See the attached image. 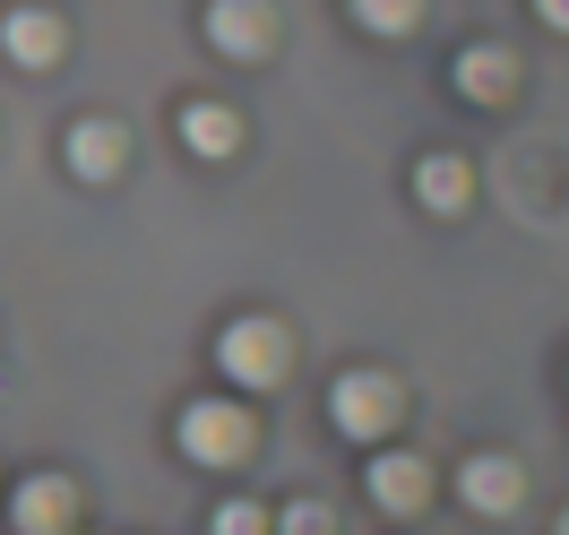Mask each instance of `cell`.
Instances as JSON below:
<instances>
[{"label": "cell", "instance_id": "1", "mask_svg": "<svg viewBox=\"0 0 569 535\" xmlns=\"http://www.w3.org/2000/svg\"><path fill=\"white\" fill-rule=\"evenodd\" d=\"M181 449L199 466H242L259 449V424H250V406H233V397H199L181 415Z\"/></svg>", "mask_w": 569, "mask_h": 535}, {"label": "cell", "instance_id": "2", "mask_svg": "<svg viewBox=\"0 0 569 535\" xmlns=\"http://www.w3.org/2000/svg\"><path fill=\"white\" fill-rule=\"evenodd\" d=\"M284 355H293L284 320H259V311L216 337V363L233 371V389H268V380H284Z\"/></svg>", "mask_w": 569, "mask_h": 535}, {"label": "cell", "instance_id": "3", "mask_svg": "<svg viewBox=\"0 0 569 535\" xmlns=\"http://www.w3.org/2000/svg\"><path fill=\"white\" fill-rule=\"evenodd\" d=\"M328 415H337V432H346V440H380V432L406 415V397H397L389 371H346V380L328 389Z\"/></svg>", "mask_w": 569, "mask_h": 535}, {"label": "cell", "instance_id": "4", "mask_svg": "<svg viewBox=\"0 0 569 535\" xmlns=\"http://www.w3.org/2000/svg\"><path fill=\"white\" fill-rule=\"evenodd\" d=\"M208 43L224 61H268L277 52V9L268 0H208Z\"/></svg>", "mask_w": 569, "mask_h": 535}, {"label": "cell", "instance_id": "5", "mask_svg": "<svg viewBox=\"0 0 569 535\" xmlns=\"http://www.w3.org/2000/svg\"><path fill=\"white\" fill-rule=\"evenodd\" d=\"M458 493H466V509H483V518H509V509L527 501V466L500 458V449H483V458H466Z\"/></svg>", "mask_w": 569, "mask_h": 535}, {"label": "cell", "instance_id": "6", "mask_svg": "<svg viewBox=\"0 0 569 535\" xmlns=\"http://www.w3.org/2000/svg\"><path fill=\"white\" fill-rule=\"evenodd\" d=\"M9 518H18V535H70L78 484H70V475H27L18 501H9Z\"/></svg>", "mask_w": 569, "mask_h": 535}, {"label": "cell", "instance_id": "7", "mask_svg": "<svg viewBox=\"0 0 569 535\" xmlns=\"http://www.w3.org/2000/svg\"><path fill=\"white\" fill-rule=\"evenodd\" d=\"M0 43H9L18 70H52V61L70 52V27H61L52 9H9V18H0Z\"/></svg>", "mask_w": 569, "mask_h": 535}, {"label": "cell", "instance_id": "8", "mask_svg": "<svg viewBox=\"0 0 569 535\" xmlns=\"http://www.w3.org/2000/svg\"><path fill=\"white\" fill-rule=\"evenodd\" d=\"M371 501H380L389 518H415L431 501V466L415 458V449H380V458H371Z\"/></svg>", "mask_w": 569, "mask_h": 535}, {"label": "cell", "instance_id": "9", "mask_svg": "<svg viewBox=\"0 0 569 535\" xmlns=\"http://www.w3.org/2000/svg\"><path fill=\"white\" fill-rule=\"evenodd\" d=\"M458 96L466 105H509V96H518V52H509V43H466L458 52Z\"/></svg>", "mask_w": 569, "mask_h": 535}, {"label": "cell", "instance_id": "10", "mask_svg": "<svg viewBox=\"0 0 569 535\" xmlns=\"http://www.w3.org/2000/svg\"><path fill=\"white\" fill-rule=\"evenodd\" d=\"M121 165H130V130L87 112V121L70 130V174L78 181H121Z\"/></svg>", "mask_w": 569, "mask_h": 535}, {"label": "cell", "instance_id": "11", "mask_svg": "<svg viewBox=\"0 0 569 535\" xmlns=\"http://www.w3.org/2000/svg\"><path fill=\"white\" fill-rule=\"evenodd\" d=\"M415 199H423L431 216H458L466 199H475V174H466V156H423V165H415Z\"/></svg>", "mask_w": 569, "mask_h": 535}, {"label": "cell", "instance_id": "12", "mask_svg": "<svg viewBox=\"0 0 569 535\" xmlns=\"http://www.w3.org/2000/svg\"><path fill=\"white\" fill-rule=\"evenodd\" d=\"M181 139L199 147V156H233V147H242V112L199 96V105H181Z\"/></svg>", "mask_w": 569, "mask_h": 535}, {"label": "cell", "instance_id": "13", "mask_svg": "<svg viewBox=\"0 0 569 535\" xmlns=\"http://www.w3.org/2000/svg\"><path fill=\"white\" fill-rule=\"evenodd\" d=\"M355 18L371 27V36H406V27L423 18V0H355Z\"/></svg>", "mask_w": 569, "mask_h": 535}, {"label": "cell", "instance_id": "14", "mask_svg": "<svg viewBox=\"0 0 569 535\" xmlns=\"http://www.w3.org/2000/svg\"><path fill=\"white\" fill-rule=\"evenodd\" d=\"M277 535H337V518H328V501H293L284 518H268Z\"/></svg>", "mask_w": 569, "mask_h": 535}, {"label": "cell", "instance_id": "15", "mask_svg": "<svg viewBox=\"0 0 569 535\" xmlns=\"http://www.w3.org/2000/svg\"><path fill=\"white\" fill-rule=\"evenodd\" d=\"M216 535H268V509H259V501H224V509H216Z\"/></svg>", "mask_w": 569, "mask_h": 535}, {"label": "cell", "instance_id": "16", "mask_svg": "<svg viewBox=\"0 0 569 535\" xmlns=\"http://www.w3.org/2000/svg\"><path fill=\"white\" fill-rule=\"evenodd\" d=\"M535 9H543V27H561V36H569V0H535Z\"/></svg>", "mask_w": 569, "mask_h": 535}, {"label": "cell", "instance_id": "17", "mask_svg": "<svg viewBox=\"0 0 569 535\" xmlns=\"http://www.w3.org/2000/svg\"><path fill=\"white\" fill-rule=\"evenodd\" d=\"M561 535H569V509H561Z\"/></svg>", "mask_w": 569, "mask_h": 535}]
</instances>
